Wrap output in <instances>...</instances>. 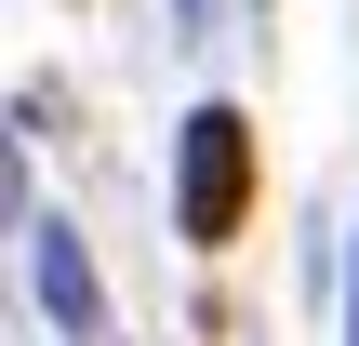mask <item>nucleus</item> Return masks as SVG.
<instances>
[{
  "mask_svg": "<svg viewBox=\"0 0 359 346\" xmlns=\"http://www.w3.org/2000/svg\"><path fill=\"white\" fill-rule=\"evenodd\" d=\"M240 213H253V120L240 107H187V133H173V227L213 253V240H240Z\"/></svg>",
  "mask_w": 359,
  "mask_h": 346,
  "instance_id": "obj_1",
  "label": "nucleus"
},
{
  "mask_svg": "<svg viewBox=\"0 0 359 346\" xmlns=\"http://www.w3.org/2000/svg\"><path fill=\"white\" fill-rule=\"evenodd\" d=\"M13 240H27V307L53 320V346H93V333H107V280H93V253H80V227L27 200V227H13Z\"/></svg>",
  "mask_w": 359,
  "mask_h": 346,
  "instance_id": "obj_2",
  "label": "nucleus"
},
{
  "mask_svg": "<svg viewBox=\"0 0 359 346\" xmlns=\"http://www.w3.org/2000/svg\"><path fill=\"white\" fill-rule=\"evenodd\" d=\"M346 240H359V227H346ZM346 346H359V267H346Z\"/></svg>",
  "mask_w": 359,
  "mask_h": 346,
  "instance_id": "obj_3",
  "label": "nucleus"
},
{
  "mask_svg": "<svg viewBox=\"0 0 359 346\" xmlns=\"http://www.w3.org/2000/svg\"><path fill=\"white\" fill-rule=\"evenodd\" d=\"M253 13H266V0H253Z\"/></svg>",
  "mask_w": 359,
  "mask_h": 346,
  "instance_id": "obj_4",
  "label": "nucleus"
}]
</instances>
